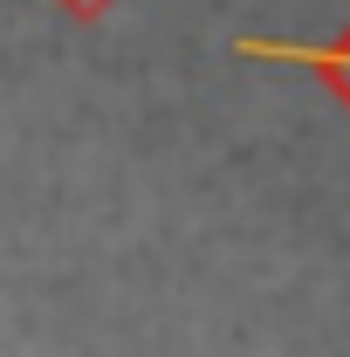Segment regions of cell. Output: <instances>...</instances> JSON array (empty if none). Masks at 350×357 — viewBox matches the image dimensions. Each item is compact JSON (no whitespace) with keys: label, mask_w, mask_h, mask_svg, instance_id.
<instances>
[{"label":"cell","mask_w":350,"mask_h":357,"mask_svg":"<svg viewBox=\"0 0 350 357\" xmlns=\"http://www.w3.org/2000/svg\"><path fill=\"white\" fill-rule=\"evenodd\" d=\"M248 55H282V62H316V69H337L350 83V48L337 55V48H296V42H241Z\"/></svg>","instance_id":"obj_1"}]
</instances>
